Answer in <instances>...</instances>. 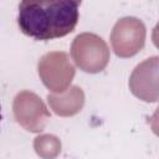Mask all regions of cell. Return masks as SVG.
<instances>
[{
    "mask_svg": "<svg viewBox=\"0 0 159 159\" xmlns=\"http://www.w3.org/2000/svg\"><path fill=\"white\" fill-rule=\"evenodd\" d=\"M81 1H21L17 24L29 37L46 41L71 34L80 17Z\"/></svg>",
    "mask_w": 159,
    "mask_h": 159,
    "instance_id": "cell-1",
    "label": "cell"
}]
</instances>
